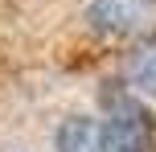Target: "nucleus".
Masks as SVG:
<instances>
[{
  "label": "nucleus",
  "instance_id": "4",
  "mask_svg": "<svg viewBox=\"0 0 156 152\" xmlns=\"http://www.w3.org/2000/svg\"><path fill=\"white\" fill-rule=\"evenodd\" d=\"M132 82H136L148 99H156V41L136 54V62H132Z\"/></svg>",
  "mask_w": 156,
  "mask_h": 152
},
{
  "label": "nucleus",
  "instance_id": "1",
  "mask_svg": "<svg viewBox=\"0 0 156 152\" xmlns=\"http://www.w3.org/2000/svg\"><path fill=\"white\" fill-rule=\"evenodd\" d=\"M86 25L103 37H144L156 29V0H90Z\"/></svg>",
  "mask_w": 156,
  "mask_h": 152
},
{
  "label": "nucleus",
  "instance_id": "2",
  "mask_svg": "<svg viewBox=\"0 0 156 152\" xmlns=\"http://www.w3.org/2000/svg\"><path fill=\"white\" fill-rule=\"evenodd\" d=\"M152 115L136 99H111V115L103 123V152H152Z\"/></svg>",
  "mask_w": 156,
  "mask_h": 152
},
{
  "label": "nucleus",
  "instance_id": "3",
  "mask_svg": "<svg viewBox=\"0 0 156 152\" xmlns=\"http://www.w3.org/2000/svg\"><path fill=\"white\" fill-rule=\"evenodd\" d=\"M58 152H103V123L86 119V115H70L58 128Z\"/></svg>",
  "mask_w": 156,
  "mask_h": 152
}]
</instances>
